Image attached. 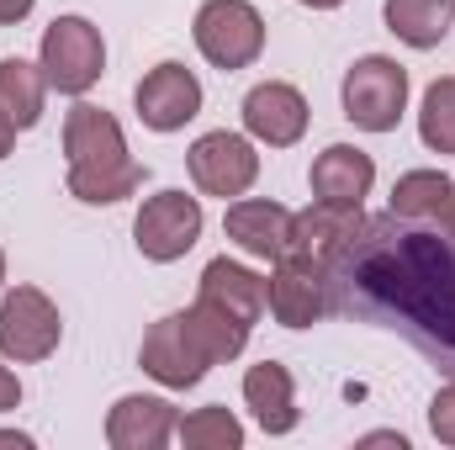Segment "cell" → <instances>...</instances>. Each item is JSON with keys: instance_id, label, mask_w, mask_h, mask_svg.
<instances>
[{"instance_id": "1", "label": "cell", "mask_w": 455, "mask_h": 450, "mask_svg": "<svg viewBox=\"0 0 455 450\" xmlns=\"http://www.w3.org/2000/svg\"><path fill=\"white\" fill-rule=\"evenodd\" d=\"M334 313L381 324L424 355L455 366V238L392 213L360 218L323 260Z\"/></svg>"}, {"instance_id": "2", "label": "cell", "mask_w": 455, "mask_h": 450, "mask_svg": "<svg viewBox=\"0 0 455 450\" xmlns=\"http://www.w3.org/2000/svg\"><path fill=\"white\" fill-rule=\"evenodd\" d=\"M249 324L228 318L223 308L212 302H191L186 313H164L148 334H143V350H138V366L164 387V392H186L196 382H207L212 366L223 360H238L243 344H249Z\"/></svg>"}, {"instance_id": "3", "label": "cell", "mask_w": 455, "mask_h": 450, "mask_svg": "<svg viewBox=\"0 0 455 450\" xmlns=\"http://www.w3.org/2000/svg\"><path fill=\"white\" fill-rule=\"evenodd\" d=\"M64 165L69 197L85 207H116L143 186V165L127 154L122 122L91 101H75L64 117Z\"/></svg>"}, {"instance_id": "4", "label": "cell", "mask_w": 455, "mask_h": 450, "mask_svg": "<svg viewBox=\"0 0 455 450\" xmlns=\"http://www.w3.org/2000/svg\"><path fill=\"white\" fill-rule=\"evenodd\" d=\"M37 64H43V75H48V91L80 101V96L107 75V43H101V27L85 21V16H53V21L43 27Z\"/></svg>"}, {"instance_id": "5", "label": "cell", "mask_w": 455, "mask_h": 450, "mask_svg": "<svg viewBox=\"0 0 455 450\" xmlns=\"http://www.w3.org/2000/svg\"><path fill=\"white\" fill-rule=\"evenodd\" d=\"M339 101L360 133H392L408 112V69L387 53H365L344 69Z\"/></svg>"}, {"instance_id": "6", "label": "cell", "mask_w": 455, "mask_h": 450, "mask_svg": "<svg viewBox=\"0 0 455 450\" xmlns=\"http://www.w3.org/2000/svg\"><path fill=\"white\" fill-rule=\"evenodd\" d=\"M265 308L281 329H313L334 313V297H329V270L318 254L307 249H286L270 276H265Z\"/></svg>"}, {"instance_id": "7", "label": "cell", "mask_w": 455, "mask_h": 450, "mask_svg": "<svg viewBox=\"0 0 455 450\" xmlns=\"http://www.w3.org/2000/svg\"><path fill=\"white\" fill-rule=\"evenodd\" d=\"M191 37H196V53L212 69L233 75V69H249L265 53V16L249 0H202V11L191 21Z\"/></svg>"}, {"instance_id": "8", "label": "cell", "mask_w": 455, "mask_h": 450, "mask_svg": "<svg viewBox=\"0 0 455 450\" xmlns=\"http://www.w3.org/2000/svg\"><path fill=\"white\" fill-rule=\"evenodd\" d=\"M207 228V213H202V197H186V191H154L138 218H132V244L143 260L154 265H175L196 249Z\"/></svg>"}, {"instance_id": "9", "label": "cell", "mask_w": 455, "mask_h": 450, "mask_svg": "<svg viewBox=\"0 0 455 450\" xmlns=\"http://www.w3.org/2000/svg\"><path fill=\"white\" fill-rule=\"evenodd\" d=\"M186 170H191V186L202 197H223V202H238L249 197V186L259 181V149L249 133H202L191 149H186Z\"/></svg>"}, {"instance_id": "10", "label": "cell", "mask_w": 455, "mask_h": 450, "mask_svg": "<svg viewBox=\"0 0 455 450\" xmlns=\"http://www.w3.org/2000/svg\"><path fill=\"white\" fill-rule=\"evenodd\" d=\"M64 318L43 286H11L0 297V355L16 366H37L59 350Z\"/></svg>"}, {"instance_id": "11", "label": "cell", "mask_w": 455, "mask_h": 450, "mask_svg": "<svg viewBox=\"0 0 455 450\" xmlns=\"http://www.w3.org/2000/svg\"><path fill=\"white\" fill-rule=\"evenodd\" d=\"M132 107H138V122H143L148 133H180L186 122L202 117V80H196L186 64L164 59V64H154V69L138 80Z\"/></svg>"}, {"instance_id": "12", "label": "cell", "mask_w": 455, "mask_h": 450, "mask_svg": "<svg viewBox=\"0 0 455 450\" xmlns=\"http://www.w3.org/2000/svg\"><path fill=\"white\" fill-rule=\"evenodd\" d=\"M238 117H243V133L265 149H291L307 138V96L286 80H259L243 101H238Z\"/></svg>"}, {"instance_id": "13", "label": "cell", "mask_w": 455, "mask_h": 450, "mask_svg": "<svg viewBox=\"0 0 455 450\" xmlns=\"http://www.w3.org/2000/svg\"><path fill=\"white\" fill-rule=\"evenodd\" d=\"M291 223H297V213L281 207V202H265V197H238V202H228V213H223L228 244L243 249L249 260H270V265L297 244Z\"/></svg>"}, {"instance_id": "14", "label": "cell", "mask_w": 455, "mask_h": 450, "mask_svg": "<svg viewBox=\"0 0 455 450\" xmlns=\"http://www.w3.org/2000/svg\"><path fill=\"white\" fill-rule=\"evenodd\" d=\"M175 403L159 392H127L107 414V446L112 450H164L175 440Z\"/></svg>"}, {"instance_id": "15", "label": "cell", "mask_w": 455, "mask_h": 450, "mask_svg": "<svg viewBox=\"0 0 455 450\" xmlns=\"http://www.w3.org/2000/svg\"><path fill=\"white\" fill-rule=\"evenodd\" d=\"M243 408L254 414V424L265 435H291L302 424V408H297V382L281 360H259L243 371Z\"/></svg>"}, {"instance_id": "16", "label": "cell", "mask_w": 455, "mask_h": 450, "mask_svg": "<svg viewBox=\"0 0 455 450\" xmlns=\"http://www.w3.org/2000/svg\"><path fill=\"white\" fill-rule=\"evenodd\" d=\"M307 186L318 202H339V207H360L376 186V159L355 143H329L313 170H307Z\"/></svg>"}, {"instance_id": "17", "label": "cell", "mask_w": 455, "mask_h": 450, "mask_svg": "<svg viewBox=\"0 0 455 450\" xmlns=\"http://www.w3.org/2000/svg\"><path fill=\"white\" fill-rule=\"evenodd\" d=\"M196 297L212 302V308H223L228 318H238V324H249V329L265 318V276L249 270V265H238V260H228V254L207 260Z\"/></svg>"}, {"instance_id": "18", "label": "cell", "mask_w": 455, "mask_h": 450, "mask_svg": "<svg viewBox=\"0 0 455 450\" xmlns=\"http://www.w3.org/2000/svg\"><path fill=\"white\" fill-rule=\"evenodd\" d=\"M381 16H387V32L419 53L440 48L445 32H451V0H381Z\"/></svg>"}, {"instance_id": "19", "label": "cell", "mask_w": 455, "mask_h": 450, "mask_svg": "<svg viewBox=\"0 0 455 450\" xmlns=\"http://www.w3.org/2000/svg\"><path fill=\"white\" fill-rule=\"evenodd\" d=\"M48 107V75L32 59H0V112L11 117L21 133L43 122Z\"/></svg>"}, {"instance_id": "20", "label": "cell", "mask_w": 455, "mask_h": 450, "mask_svg": "<svg viewBox=\"0 0 455 450\" xmlns=\"http://www.w3.org/2000/svg\"><path fill=\"white\" fill-rule=\"evenodd\" d=\"M360 218H365L360 207H339V202H318V197H313V207H307V213H297V223H291V238H297L291 249H307V254L329 260L344 238L355 233Z\"/></svg>"}, {"instance_id": "21", "label": "cell", "mask_w": 455, "mask_h": 450, "mask_svg": "<svg viewBox=\"0 0 455 450\" xmlns=\"http://www.w3.org/2000/svg\"><path fill=\"white\" fill-rule=\"evenodd\" d=\"M445 197H451V175L445 170H408V175H397V186L387 197V213L403 218V223H435Z\"/></svg>"}, {"instance_id": "22", "label": "cell", "mask_w": 455, "mask_h": 450, "mask_svg": "<svg viewBox=\"0 0 455 450\" xmlns=\"http://www.w3.org/2000/svg\"><path fill=\"white\" fill-rule=\"evenodd\" d=\"M175 440L186 450H243V424H238L233 408L212 403V408L186 414V419L175 424Z\"/></svg>"}, {"instance_id": "23", "label": "cell", "mask_w": 455, "mask_h": 450, "mask_svg": "<svg viewBox=\"0 0 455 450\" xmlns=\"http://www.w3.org/2000/svg\"><path fill=\"white\" fill-rule=\"evenodd\" d=\"M419 138L429 154H455V75L435 80L419 101Z\"/></svg>"}, {"instance_id": "24", "label": "cell", "mask_w": 455, "mask_h": 450, "mask_svg": "<svg viewBox=\"0 0 455 450\" xmlns=\"http://www.w3.org/2000/svg\"><path fill=\"white\" fill-rule=\"evenodd\" d=\"M429 435H435L440 446L455 450V376L429 398Z\"/></svg>"}, {"instance_id": "25", "label": "cell", "mask_w": 455, "mask_h": 450, "mask_svg": "<svg viewBox=\"0 0 455 450\" xmlns=\"http://www.w3.org/2000/svg\"><path fill=\"white\" fill-rule=\"evenodd\" d=\"M11 408H21V376L11 366H0V414H11Z\"/></svg>"}, {"instance_id": "26", "label": "cell", "mask_w": 455, "mask_h": 450, "mask_svg": "<svg viewBox=\"0 0 455 450\" xmlns=\"http://www.w3.org/2000/svg\"><path fill=\"white\" fill-rule=\"evenodd\" d=\"M32 5H37V0H0V27L27 21V16H32Z\"/></svg>"}, {"instance_id": "27", "label": "cell", "mask_w": 455, "mask_h": 450, "mask_svg": "<svg viewBox=\"0 0 455 450\" xmlns=\"http://www.w3.org/2000/svg\"><path fill=\"white\" fill-rule=\"evenodd\" d=\"M355 446H397V450H408V435H403V430H371V435H360Z\"/></svg>"}, {"instance_id": "28", "label": "cell", "mask_w": 455, "mask_h": 450, "mask_svg": "<svg viewBox=\"0 0 455 450\" xmlns=\"http://www.w3.org/2000/svg\"><path fill=\"white\" fill-rule=\"evenodd\" d=\"M16 133H21V127H16V122H11V117L0 112V159H5V154H11V149H16Z\"/></svg>"}, {"instance_id": "29", "label": "cell", "mask_w": 455, "mask_h": 450, "mask_svg": "<svg viewBox=\"0 0 455 450\" xmlns=\"http://www.w3.org/2000/svg\"><path fill=\"white\" fill-rule=\"evenodd\" d=\"M440 228L455 238V181H451V197H445V207H440Z\"/></svg>"}, {"instance_id": "30", "label": "cell", "mask_w": 455, "mask_h": 450, "mask_svg": "<svg viewBox=\"0 0 455 450\" xmlns=\"http://www.w3.org/2000/svg\"><path fill=\"white\" fill-rule=\"evenodd\" d=\"M0 446H16V450H32V435H21V430H0Z\"/></svg>"}, {"instance_id": "31", "label": "cell", "mask_w": 455, "mask_h": 450, "mask_svg": "<svg viewBox=\"0 0 455 450\" xmlns=\"http://www.w3.org/2000/svg\"><path fill=\"white\" fill-rule=\"evenodd\" d=\"M297 5H307V11H339L344 0H297Z\"/></svg>"}, {"instance_id": "32", "label": "cell", "mask_w": 455, "mask_h": 450, "mask_svg": "<svg viewBox=\"0 0 455 450\" xmlns=\"http://www.w3.org/2000/svg\"><path fill=\"white\" fill-rule=\"evenodd\" d=\"M0 286H5V249H0Z\"/></svg>"}, {"instance_id": "33", "label": "cell", "mask_w": 455, "mask_h": 450, "mask_svg": "<svg viewBox=\"0 0 455 450\" xmlns=\"http://www.w3.org/2000/svg\"><path fill=\"white\" fill-rule=\"evenodd\" d=\"M451 16H455V0H451Z\"/></svg>"}]
</instances>
